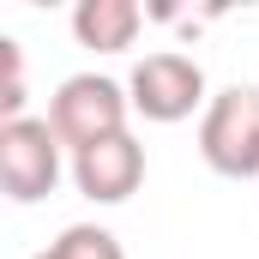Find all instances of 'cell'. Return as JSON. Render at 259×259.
<instances>
[{"mask_svg": "<svg viewBox=\"0 0 259 259\" xmlns=\"http://www.w3.org/2000/svg\"><path fill=\"white\" fill-rule=\"evenodd\" d=\"M30 259H55V253H49V247H42V253H30Z\"/></svg>", "mask_w": 259, "mask_h": 259, "instance_id": "cell-9", "label": "cell"}, {"mask_svg": "<svg viewBox=\"0 0 259 259\" xmlns=\"http://www.w3.org/2000/svg\"><path fill=\"white\" fill-rule=\"evenodd\" d=\"M139 0H78L72 6V36L78 49H97V55H127L139 42Z\"/></svg>", "mask_w": 259, "mask_h": 259, "instance_id": "cell-6", "label": "cell"}, {"mask_svg": "<svg viewBox=\"0 0 259 259\" xmlns=\"http://www.w3.org/2000/svg\"><path fill=\"white\" fill-rule=\"evenodd\" d=\"M127 97H133V115H145V121H157V127H175V121H187V115H205V103H211V91H205V66L193 55H181V49H157V55H145V61L127 72Z\"/></svg>", "mask_w": 259, "mask_h": 259, "instance_id": "cell-3", "label": "cell"}, {"mask_svg": "<svg viewBox=\"0 0 259 259\" xmlns=\"http://www.w3.org/2000/svg\"><path fill=\"white\" fill-rule=\"evenodd\" d=\"M61 133L49 127V115H24V121H0V187L12 205H36L61 187Z\"/></svg>", "mask_w": 259, "mask_h": 259, "instance_id": "cell-4", "label": "cell"}, {"mask_svg": "<svg viewBox=\"0 0 259 259\" xmlns=\"http://www.w3.org/2000/svg\"><path fill=\"white\" fill-rule=\"evenodd\" d=\"M145 181V145L121 133V139H103L91 151H72V187L91 199V205H121L139 193Z\"/></svg>", "mask_w": 259, "mask_h": 259, "instance_id": "cell-5", "label": "cell"}, {"mask_svg": "<svg viewBox=\"0 0 259 259\" xmlns=\"http://www.w3.org/2000/svg\"><path fill=\"white\" fill-rule=\"evenodd\" d=\"M199 157L223 181H253L259 175V91L253 84L211 91V103L199 115Z\"/></svg>", "mask_w": 259, "mask_h": 259, "instance_id": "cell-2", "label": "cell"}, {"mask_svg": "<svg viewBox=\"0 0 259 259\" xmlns=\"http://www.w3.org/2000/svg\"><path fill=\"white\" fill-rule=\"evenodd\" d=\"M127 115H133V97H127V84L109 78V72H72L49 97V127L61 133L66 151H91L103 139H121Z\"/></svg>", "mask_w": 259, "mask_h": 259, "instance_id": "cell-1", "label": "cell"}, {"mask_svg": "<svg viewBox=\"0 0 259 259\" xmlns=\"http://www.w3.org/2000/svg\"><path fill=\"white\" fill-rule=\"evenodd\" d=\"M0 61H6V91H0V121H24V55L12 36H0Z\"/></svg>", "mask_w": 259, "mask_h": 259, "instance_id": "cell-8", "label": "cell"}, {"mask_svg": "<svg viewBox=\"0 0 259 259\" xmlns=\"http://www.w3.org/2000/svg\"><path fill=\"white\" fill-rule=\"evenodd\" d=\"M49 253L55 259H127L121 241H115V229H103V223H72V229H61L49 241Z\"/></svg>", "mask_w": 259, "mask_h": 259, "instance_id": "cell-7", "label": "cell"}]
</instances>
